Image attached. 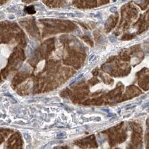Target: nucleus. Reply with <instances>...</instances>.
<instances>
[{
    "mask_svg": "<svg viewBox=\"0 0 149 149\" xmlns=\"http://www.w3.org/2000/svg\"><path fill=\"white\" fill-rule=\"evenodd\" d=\"M26 10H27V12H28V13H34L35 12L32 6L28 7V8H26Z\"/></svg>",
    "mask_w": 149,
    "mask_h": 149,
    "instance_id": "f257e3e1",
    "label": "nucleus"
},
{
    "mask_svg": "<svg viewBox=\"0 0 149 149\" xmlns=\"http://www.w3.org/2000/svg\"><path fill=\"white\" fill-rule=\"evenodd\" d=\"M109 39H110V41H111V42H116V39H115V38H114V37L110 36V37H109Z\"/></svg>",
    "mask_w": 149,
    "mask_h": 149,
    "instance_id": "f03ea898",
    "label": "nucleus"
},
{
    "mask_svg": "<svg viewBox=\"0 0 149 149\" xmlns=\"http://www.w3.org/2000/svg\"><path fill=\"white\" fill-rule=\"evenodd\" d=\"M76 15H78V17H82L83 16H84V15L82 13H76Z\"/></svg>",
    "mask_w": 149,
    "mask_h": 149,
    "instance_id": "7ed1b4c3",
    "label": "nucleus"
},
{
    "mask_svg": "<svg viewBox=\"0 0 149 149\" xmlns=\"http://www.w3.org/2000/svg\"><path fill=\"white\" fill-rule=\"evenodd\" d=\"M110 11L112 12V13H114V12L116 11V8H111L110 9Z\"/></svg>",
    "mask_w": 149,
    "mask_h": 149,
    "instance_id": "20e7f679",
    "label": "nucleus"
},
{
    "mask_svg": "<svg viewBox=\"0 0 149 149\" xmlns=\"http://www.w3.org/2000/svg\"><path fill=\"white\" fill-rule=\"evenodd\" d=\"M14 18H15V16L14 15H9V19H14Z\"/></svg>",
    "mask_w": 149,
    "mask_h": 149,
    "instance_id": "39448f33",
    "label": "nucleus"
},
{
    "mask_svg": "<svg viewBox=\"0 0 149 149\" xmlns=\"http://www.w3.org/2000/svg\"><path fill=\"white\" fill-rule=\"evenodd\" d=\"M125 1H127V0H122V2H125Z\"/></svg>",
    "mask_w": 149,
    "mask_h": 149,
    "instance_id": "423d86ee",
    "label": "nucleus"
}]
</instances>
